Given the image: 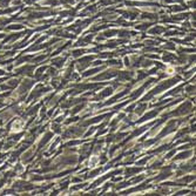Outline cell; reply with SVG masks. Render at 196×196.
Wrapping results in <instances>:
<instances>
[{
	"label": "cell",
	"mask_w": 196,
	"mask_h": 196,
	"mask_svg": "<svg viewBox=\"0 0 196 196\" xmlns=\"http://www.w3.org/2000/svg\"><path fill=\"white\" fill-rule=\"evenodd\" d=\"M21 128H22V121L21 120H16V122L12 124V132L18 133V132L21 130Z\"/></svg>",
	"instance_id": "obj_1"
}]
</instances>
